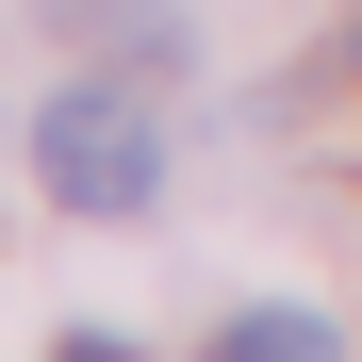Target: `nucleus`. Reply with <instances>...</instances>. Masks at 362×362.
Here are the masks:
<instances>
[{
  "label": "nucleus",
  "mask_w": 362,
  "mask_h": 362,
  "mask_svg": "<svg viewBox=\"0 0 362 362\" xmlns=\"http://www.w3.org/2000/svg\"><path fill=\"white\" fill-rule=\"evenodd\" d=\"M33 181H49L66 214H148V198H165L148 99H132V83H66V99L33 115Z\"/></svg>",
  "instance_id": "nucleus-1"
},
{
  "label": "nucleus",
  "mask_w": 362,
  "mask_h": 362,
  "mask_svg": "<svg viewBox=\"0 0 362 362\" xmlns=\"http://www.w3.org/2000/svg\"><path fill=\"white\" fill-rule=\"evenodd\" d=\"M214 362H346V329L280 296V313H230V329H214Z\"/></svg>",
  "instance_id": "nucleus-2"
},
{
  "label": "nucleus",
  "mask_w": 362,
  "mask_h": 362,
  "mask_svg": "<svg viewBox=\"0 0 362 362\" xmlns=\"http://www.w3.org/2000/svg\"><path fill=\"white\" fill-rule=\"evenodd\" d=\"M49 17H66V33H99V49H132V66H165V49H181V17H165V0H49Z\"/></svg>",
  "instance_id": "nucleus-3"
},
{
  "label": "nucleus",
  "mask_w": 362,
  "mask_h": 362,
  "mask_svg": "<svg viewBox=\"0 0 362 362\" xmlns=\"http://www.w3.org/2000/svg\"><path fill=\"white\" fill-rule=\"evenodd\" d=\"M49 362H132V346H115V329H66V346H49Z\"/></svg>",
  "instance_id": "nucleus-4"
},
{
  "label": "nucleus",
  "mask_w": 362,
  "mask_h": 362,
  "mask_svg": "<svg viewBox=\"0 0 362 362\" xmlns=\"http://www.w3.org/2000/svg\"><path fill=\"white\" fill-rule=\"evenodd\" d=\"M346 66H362V33H346Z\"/></svg>",
  "instance_id": "nucleus-5"
}]
</instances>
